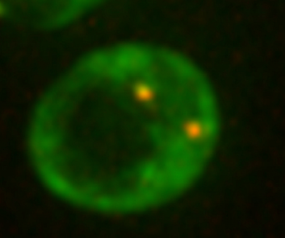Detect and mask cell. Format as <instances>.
Masks as SVG:
<instances>
[{
	"mask_svg": "<svg viewBox=\"0 0 285 238\" xmlns=\"http://www.w3.org/2000/svg\"><path fill=\"white\" fill-rule=\"evenodd\" d=\"M54 126L58 189L109 215L153 210L188 192L220 134L214 91L199 67L177 50L139 43L81 58Z\"/></svg>",
	"mask_w": 285,
	"mask_h": 238,
	"instance_id": "1",
	"label": "cell"
}]
</instances>
